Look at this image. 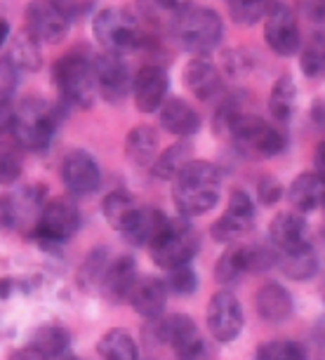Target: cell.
I'll use <instances>...</instances> for the list:
<instances>
[{"instance_id":"cell-51","label":"cell","mask_w":325,"mask_h":360,"mask_svg":"<svg viewBox=\"0 0 325 360\" xmlns=\"http://www.w3.org/2000/svg\"><path fill=\"white\" fill-rule=\"evenodd\" d=\"M59 360H83V358H78V356H69V353H66L64 358H59Z\"/></svg>"},{"instance_id":"cell-20","label":"cell","mask_w":325,"mask_h":360,"mask_svg":"<svg viewBox=\"0 0 325 360\" xmlns=\"http://www.w3.org/2000/svg\"><path fill=\"white\" fill-rule=\"evenodd\" d=\"M127 302L132 304V309L137 311L141 318L158 321V318H162V311H165V304H167V285L165 281H160V278H155V276L137 278Z\"/></svg>"},{"instance_id":"cell-52","label":"cell","mask_w":325,"mask_h":360,"mask_svg":"<svg viewBox=\"0 0 325 360\" xmlns=\"http://www.w3.org/2000/svg\"><path fill=\"white\" fill-rule=\"evenodd\" d=\"M321 207H323V210H325V195H323V205H321Z\"/></svg>"},{"instance_id":"cell-8","label":"cell","mask_w":325,"mask_h":360,"mask_svg":"<svg viewBox=\"0 0 325 360\" xmlns=\"http://www.w3.org/2000/svg\"><path fill=\"white\" fill-rule=\"evenodd\" d=\"M80 229V212L69 198L45 200L40 217L33 226V240L43 250L64 245Z\"/></svg>"},{"instance_id":"cell-44","label":"cell","mask_w":325,"mask_h":360,"mask_svg":"<svg viewBox=\"0 0 325 360\" xmlns=\"http://www.w3.org/2000/svg\"><path fill=\"white\" fill-rule=\"evenodd\" d=\"M15 226V214H12V202L8 198H0V231Z\"/></svg>"},{"instance_id":"cell-48","label":"cell","mask_w":325,"mask_h":360,"mask_svg":"<svg viewBox=\"0 0 325 360\" xmlns=\"http://www.w3.org/2000/svg\"><path fill=\"white\" fill-rule=\"evenodd\" d=\"M311 118H314V123L321 127V130H325V101L323 99L311 106Z\"/></svg>"},{"instance_id":"cell-40","label":"cell","mask_w":325,"mask_h":360,"mask_svg":"<svg viewBox=\"0 0 325 360\" xmlns=\"http://www.w3.org/2000/svg\"><path fill=\"white\" fill-rule=\"evenodd\" d=\"M17 83V66L8 57H0V97H12Z\"/></svg>"},{"instance_id":"cell-41","label":"cell","mask_w":325,"mask_h":360,"mask_svg":"<svg viewBox=\"0 0 325 360\" xmlns=\"http://www.w3.org/2000/svg\"><path fill=\"white\" fill-rule=\"evenodd\" d=\"M257 195H260V200L264 202V205H274V202L281 200L283 186L276 179H271V176H264V179L260 181V186H257Z\"/></svg>"},{"instance_id":"cell-14","label":"cell","mask_w":325,"mask_h":360,"mask_svg":"<svg viewBox=\"0 0 325 360\" xmlns=\"http://www.w3.org/2000/svg\"><path fill=\"white\" fill-rule=\"evenodd\" d=\"M255 217H257L255 200L250 198L248 191L236 188V191H231V198H229L224 214L212 224V238L219 243H231L241 233L250 231V226L255 224Z\"/></svg>"},{"instance_id":"cell-29","label":"cell","mask_w":325,"mask_h":360,"mask_svg":"<svg viewBox=\"0 0 325 360\" xmlns=\"http://www.w3.org/2000/svg\"><path fill=\"white\" fill-rule=\"evenodd\" d=\"M97 353L104 360H139L137 342L132 339L130 332L125 330H108L104 337L99 339Z\"/></svg>"},{"instance_id":"cell-28","label":"cell","mask_w":325,"mask_h":360,"mask_svg":"<svg viewBox=\"0 0 325 360\" xmlns=\"http://www.w3.org/2000/svg\"><path fill=\"white\" fill-rule=\"evenodd\" d=\"M69 344H71V335L62 325H43L31 337V346L38 353H43L47 360L64 358L66 351H69Z\"/></svg>"},{"instance_id":"cell-24","label":"cell","mask_w":325,"mask_h":360,"mask_svg":"<svg viewBox=\"0 0 325 360\" xmlns=\"http://www.w3.org/2000/svg\"><path fill=\"white\" fill-rule=\"evenodd\" d=\"M158 132L151 125H137L127 132L125 137V155L130 158L132 165L137 167H151L153 160L158 158Z\"/></svg>"},{"instance_id":"cell-15","label":"cell","mask_w":325,"mask_h":360,"mask_svg":"<svg viewBox=\"0 0 325 360\" xmlns=\"http://www.w3.org/2000/svg\"><path fill=\"white\" fill-rule=\"evenodd\" d=\"M62 179H64L66 191L71 195L83 198V195H92L99 188L101 172H99L97 160H94L90 153L76 148V151H71L62 160Z\"/></svg>"},{"instance_id":"cell-36","label":"cell","mask_w":325,"mask_h":360,"mask_svg":"<svg viewBox=\"0 0 325 360\" xmlns=\"http://www.w3.org/2000/svg\"><path fill=\"white\" fill-rule=\"evenodd\" d=\"M24 155L15 141H0V186H10L22 176Z\"/></svg>"},{"instance_id":"cell-39","label":"cell","mask_w":325,"mask_h":360,"mask_svg":"<svg viewBox=\"0 0 325 360\" xmlns=\"http://www.w3.org/2000/svg\"><path fill=\"white\" fill-rule=\"evenodd\" d=\"M167 290H172L174 295H181V297H186V295H193L196 288H198V276H196V271L189 266H177V269H172V271H167Z\"/></svg>"},{"instance_id":"cell-19","label":"cell","mask_w":325,"mask_h":360,"mask_svg":"<svg viewBox=\"0 0 325 360\" xmlns=\"http://www.w3.org/2000/svg\"><path fill=\"white\" fill-rule=\"evenodd\" d=\"M137 264H134L132 257H116L113 262L106 264L104 274H101V295L106 299H111V302H127L130 299V292L134 288V283H137Z\"/></svg>"},{"instance_id":"cell-3","label":"cell","mask_w":325,"mask_h":360,"mask_svg":"<svg viewBox=\"0 0 325 360\" xmlns=\"http://www.w3.org/2000/svg\"><path fill=\"white\" fill-rule=\"evenodd\" d=\"M224 130L231 134L236 148L243 155H250V158H274V155L286 151L288 146L286 134L281 130H276L260 115L246 111H236L229 118Z\"/></svg>"},{"instance_id":"cell-33","label":"cell","mask_w":325,"mask_h":360,"mask_svg":"<svg viewBox=\"0 0 325 360\" xmlns=\"http://www.w3.org/2000/svg\"><path fill=\"white\" fill-rule=\"evenodd\" d=\"M134 210H137V200H134L127 191H123V188L111 191L104 198V202H101V212H104L106 221L118 231L125 226V221L130 219V214Z\"/></svg>"},{"instance_id":"cell-47","label":"cell","mask_w":325,"mask_h":360,"mask_svg":"<svg viewBox=\"0 0 325 360\" xmlns=\"http://www.w3.org/2000/svg\"><path fill=\"white\" fill-rule=\"evenodd\" d=\"M10 360H47L43 353H38L33 346H26V349H19L12 353V358Z\"/></svg>"},{"instance_id":"cell-18","label":"cell","mask_w":325,"mask_h":360,"mask_svg":"<svg viewBox=\"0 0 325 360\" xmlns=\"http://www.w3.org/2000/svg\"><path fill=\"white\" fill-rule=\"evenodd\" d=\"M165 226H167V217L158 207L137 205V210L130 214V219L125 221V226L120 229V233L134 248H151L153 240L162 233Z\"/></svg>"},{"instance_id":"cell-5","label":"cell","mask_w":325,"mask_h":360,"mask_svg":"<svg viewBox=\"0 0 325 360\" xmlns=\"http://www.w3.org/2000/svg\"><path fill=\"white\" fill-rule=\"evenodd\" d=\"M54 85L59 90L66 104L76 108H90L94 101V92H97V80H94V59L90 54L73 50L57 59L54 64Z\"/></svg>"},{"instance_id":"cell-13","label":"cell","mask_w":325,"mask_h":360,"mask_svg":"<svg viewBox=\"0 0 325 360\" xmlns=\"http://www.w3.org/2000/svg\"><path fill=\"white\" fill-rule=\"evenodd\" d=\"M264 40L281 57H293L302 47V33L297 26L295 12L288 5L279 3L264 19Z\"/></svg>"},{"instance_id":"cell-1","label":"cell","mask_w":325,"mask_h":360,"mask_svg":"<svg viewBox=\"0 0 325 360\" xmlns=\"http://www.w3.org/2000/svg\"><path fill=\"white\" fill-rule=\"evenodd\" d=\"M222 191V176L212 162L191 160L181 167V172L172 179V200L179 217H200L208 214L217 205Z\"/></svg>"},{"instance_id":"cell-25","label":"cell","mask_w":325,"mask_h":360,"mask_svg":"<svg viewBox=\"0 0 325 360\" xmlns=\"http://www.w3.org/2000/svg\"><path fill=\"white\" fill-rule=\"evenodd\" d=\"M288 195H290V202H293L295 212H300V214L314 212V210L323 205L325 181L316 172H304L293 181Z\"/></svg>"},{"instance_id":"cell-34","label":"cell","mask_w":325,"mask_h":360,"mask_svg":"<svg viewBox=\"0 0 325 360\" xmlns=\"http://www.w3.org/2000/svg\"><path fill=\"white\" fill-rule=\"evenodd\" d=\"M248 274V266H246V248H227V252L219 257L215 266V278L219 281L222 285L231 288L241 281L243 276Z\"/></svg>"},{"instance_id":"cell-32","label":"cell","mask_w":325,"mask_h":360,"mask_svg":"<svg viewBox=\"0 0 325 360\" xmlns=\"http://www.w3.org/2000/svg\"><path fill=\"white\" fill-rule=\"evenodd\" d=\"M279 5V0H229L231 19L241 26H255L269 17V12Z\"/></svg>"},{"instance_id":"cell-11","label":"cell","mask_w":325,"mask_h":360,"mask_svg":"<svg viewBox=\"0 0 325 360\" xmlns=\"http://www.w3.org/2000/svg\"><path fill=\"white\" fill-rule=\"evenodd\" d=\"M26 29L40 43L57 45L69 36L71 19L54 0H31L26 5Z\"/></svg>"},{"instance_id":"cell-26","label":"cell","mask_w":325,"mask_h":360,"mask_svg":"<svg viewBox=\"0 0 325 360\" xmlns=\"http://www.w3.org/2000/svg\"><path fill=\"white\" fill-rule=\"evenodd\" d=\"M10 62L17 66V71L36 73L43 66V50H40V40L33 36L29 29H22L12 38Z\"/></svg>"},{"instance_id":"cell-23","label":"cell","mask_w":325,"mask_h":360,"mask_svg":"<svg viewBox=\"0 0 325 360\" xmlns=\"http://www.w3.org/2000/svg\"><path fill=\"white\" fill-rule=\"evenodd\" d=\"M184 85L193 97H198L203 101L212 99L222 90L219 69L205 57H193L184 66Z\"/></svg>"},{"instance_id":"cell-17","label":"cell","mask_w":325,"mask_h":360,"mask_svg":"<svg viewBox=\"0 0 325 360\" xmlns=\"http://www.w3.org/2000/svg\"><path fill=\"white\" fill-rule=\"evenodd\" d=\"M271 245L279 250V255L297 252L309 248V226L300 212H281L269 224Z\"/></svg>"},{"instance_id":"cell-16","label":"cell","mask_w":325,"mask_h":360,"mask_svg":"<svg viewBox=\"0 0 325 360\" xmlns=\"http://www.w3.org/2000/svg\"><path fill=\"white\" fill-rule=\"evenodd\" d=\"M167 73L158 64H146L137 71V76L132 78V97L134 106L141 113H155L160 111L162 101L167 97Z\"/></svg>"},{"instance_id":"cell-46","label":"cell","mask_w":325,"mask_h":360,"mask_svg":"<svg viewBox=\"0 0 325 360\" xmlns=\"http://www.w3.org/2000/svg\"><path fill=\"white\" fill-rule=\"evenodd\" d=\"M314 165H316V174L321 176L325 181V139L321 144L316 146V153H314Z\"/></svg>"},{"instance_id":"cell-21","label":"cell","mask_w":325,"mask_h":360,"mask_svg":"<svg viewBox=\"0 0 325 360\" xmlns=\"http://www.w3.org/2000/svg\"><path fill=\"white\" fill-rule=\"evenodd\" d=\"M160 125L162 130H167L170 134L179 139H191L196 132L200 130V115L198 111L189 104V101L179 97H170L162 101L160 106Z\"/></svg>"},{"instance_id":"cell-27","label":"cell","mask_w":325,"mask_h":360,"mask_svg":"<svg viewBox=\"0 0 325 360\" xmlns=\"http://www.w3.org/2000/svg\"><path fill=\"white\" fill-rule=\"evenodd\" d=\"M191 153H193V146L189 144L186 139L177 141V144H172V146H167L165 151H160L158 158L153 160V165H151L153 176H155V179L172 181L174 176L181 172V167H184L186 162L193 160Z\"/></svg>"},{"instance_id":"cell-49","label":"cell","mask_w":325,"mask_h":360,"mask_svg":"<svg viewBox=\"0 0 325 360\" xmlns=\"http://www.w3.org/2000/svg\"><path fill=\"white\" fill-rule=\"evenodd\" d=\"M12 283L10 278H0V299H8L10 297V292H12Z\"/></svg>"},{"instance_id":"cell-35","label":"cell","mask_w":325,"mask_h":360,"mask_svg":"<svg viewBox=\"0 0 325 360\" xmlns=\"http://www.w3.org/2000/svg\"><path fill=\"white\" fill-rule=\"evenodd\" d=\"M300 66L307 78H325V31H316L309 38L302 50Z\"/></svg>"},{"instance_id":"cell-22","label":"cell","mask_w":325,"mask_h":360,"mask_svg":"<svg viewBox=\"0 0 325 360\" xmlns=\"http://www.w3.org/2000/svg\"><path fill=\"white\" fill-rule=\"evenodd\" d=\"M255 309L264 323L279 325L286 323L295 311L293 295L279 283H267L257 290L255 295Z\"/></svg>"},{"instance_id":"cell-12","label":"cell","mask_w":325,"mask_h":360,"mask_svg":"<svg viewBox=\"0 0 325 360\" xmlns=\"http://www.w3.org/2000/svg\"><path fill=\"white\" fill-rule=\"evenodd\" d=\"M94 80H97V90L106 101L118 104L127 97L132 90L130 69H127L123 54L116 52H101L94 57Z\"/></svg>"},{"instance_id":"cell-6","label":"cell","mask_w":325,"mask_h":360,"mask_svg":"<svg viewBox=\"0 0 325 360\" xmlns=\"http://www.w3.org/2000/svg\"><path fill=\"white\" fill-rule=\"evenodd\" d=\"M198 248L200 238L196 229L186 221V217H177V219H167V226L148 248V255L155 266L172 271L177 266H186L198 255Z\"/></svg>"},{"instance_id":"cell-38","label":"cell","mask_w":325,"mask_h":360,"mask_svg":"<svg viewBox=\"0 0 325 360\" xmlns=\"http://www.w3.org/2000/svg\"><path fill=\"white\" fill-rule=\"evenodd\" d=\"M279 264V250L267 245H246V266L248 274H262Z\"/></svg>"},{"instance_id":"cell-9","label":"cell","mask_w":325,"mask_h":360,"mask_svg":"<svg viewBox=\"0 0 325 360\" xmlns=\"http://www.w3.org/2000/svg\"><path fill=\"white\" fill-rule=\"evenodd\" d=\"M155 337L160 344H167L177 360H212L205 339L189 316L174 314L155 321Z\"/></svg>"},{"instance_id":"cell-30","label":"cell","mask_w":325,"mask_h":360,"mask_svg":"<svg viewBox=\"0 0 325 360\" xmlns=\"http://www.w3.org/2000/svg\"><path fill=\"white\" fill-rule=\"evenodd\" d=\"M297 106V85L295 80L288 76H281L279 80L271 87V94H269V113L274 115V120L279 123H286L290 120Z\"/></svg>"},{"instance_id":"cell-2","label":"cell","mask_w":325,"mask_h":360,"mask_svg":"<svg viewBox=\"0 0 325 360\" xmlns=\"http://www.w3.org/2000/svg\"><path fill=\"white\" fill-rule=\"evenodd\" d=\"M59 125V113L50 101L40 97H26L15 106L12 139L24 151H45L52 144Z\"/></svg>"},{"instance_id":"cell-31","label":"cell","mask_w":325,"mask_h":360,"mask_svg":"<svg viewBox=\"0 0 325 360\" xmlns=\"http://www.w3.org/2000/svg\"><path fill=\"white\" fill-rule=\"evenodd\" d=\"M279 264H281L283 274L288 278H293V281H309L318 271V259L311 245L304 250H297V252L279 255Z\"/></svg>"},{"instance_id":"cell-43","label":"cell","mask_w":325,"mask_h":360,"mask_svg":"<svg viewBox=\"0 0 325 360\" xmlns=\"http://www.w3.org/2000/svg\"><path fill=\"white\" fill-rule=\"evenodd\" d=\"M15 120V104L12 97H0V134H8Z\"/></svg>"},{"instance_id":"cell-10","label":"cell","mask_w":325,"mask_h":360,"mask_svg":"<svg viewBox=\"0 0 325 360\" xmlns=\"http://www.w3.org/2000/svg\"><path fill=\"white\" fill-rule=\"evenodd\" d=\"M208 330L215 337V342L229 344L241 335L243 330V307L238 297L229 290L215 292L208 304Z\"/></svg>"},{"instance_id":"cell-4","label":"cell","mask_w":325,"mask_h":360,"mask_svg":"<svg viewBox=\"0 0 325 360\" xmlns=\"http://www.w3.org/2000/svg\"><path fill=\"white\" fill-rule=\"evenodd\" d=\"M172 33L186 52L205 57L219 47L224 38V22L210 8H186L174 19Z\"/></svg>"},{"instance_id":"cell-50","label":"cell","mask_w":325,"mask_h":360,"mask_svg":"<svg viewBox=\"0 0 325 360\" xmlns=\"http://www.w3.org/2000/svg\"><path fill=\"white\" fill-rule=\"evenodd\" d=\"M10 38V24L5 19H0V47L5 45V40Z\"/></svg>"},{"instance_id":"cell-45","label":"cell","mask_w":325,"mask_h":360,"mask_svg":"<svg viewBox=\"0 0 325 360\" xmlns=\"http://www.w3.org/2000/svg\"><path fill=\"white\" fill-rule=\"evenodd\" d=\"M189 3L191 0H155V5L167 12H174V15H179V12H184L189 8Z\"/></svg>"},{"instance_id":"cell-7","label":"cell","mask_w":325,"mask_h":360,"mask_svg":"<svg viewBox=\"0 0 325 360\" xmlns=\"http://www.w3.org/2000/svg\"><path fill=\"white\" fill-rule=\"evenodd\" d=\"M92 33L104 52L125 54L141 45L139 19L123 8H104L92 19Z\"/></svg>"},{"instance_id":"cell-37","label":"cell","mask_w":325,"mask_h":360,"mask_svg":"<svg viewBox=\"0 0 325 360\" xmlns=\"http://www.w3.org/2000/svg\"><path fill=\"white\" fill-rule=\"evenodd\" d=\"M255 360H307V353L297 342L274 339V342H267L257 349Z\"/></svg>"},{"instance_id":"cell-42","label":"cell","mask_w":325,"mask_h":360,"mask_svg":"<svg viewBox=\"0 0 325 360\" xmlns=\"http://www.w3.org/2000/svg\"><path fill=\"white\" fill-rule=\"evenodd\" d=\"M304 17L316 24H325V0H300Z\"/></svg>"}]
</instances>
